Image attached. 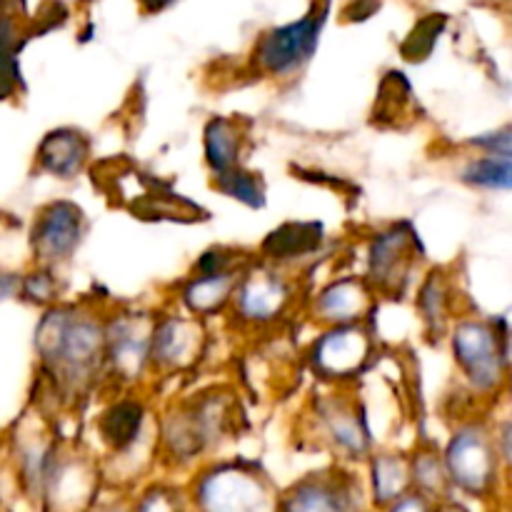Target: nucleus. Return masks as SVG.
Masks as SVG:
<instances>
[{
    "instance_id": "nucleus-1",
    "label": "nucleus",
    "mask_w": 512,
    "mask_h": 512,
    "mask_svg": "<svg viewBox=\"0 0 512 512\" xmlns=\"http://www.w3.org/2000/svg\"><path fill=\"white\" fill-rule=\"evenodd\" d=\"M38 350L53 373L68 383H78L103 360L105 330L88 315L55 310L40 323Z\"/></svg>"
},
{
    "instance_id": "nucleus-2",
    "label": "nucleus",
    "mask_w": 512,
    "mask_h": 512,
    "mask_svg": "<svg viewBox=\"0 0 512 512\" xmlns=\"http://www.w3.org/2000/svg\"><path fill=\"white\" fill-rule=\"evenodd\" d=\"M323 20L325 13L313 10L295 23L268 30L255 48L258 68L268 75H278V78L298 73L313 58L320 30H323Z\"/></svg>"
},
{
    "instance_id": "nucleus-3",
    "label": "nucleus",
    "mask_w": 512,
    "mask_h": 512,
    "mask_svg": "<svg viewBox=\"0 0 512 512\" xmlns=\"http://www.w3.org/2000/svg\"><path fill=\"white\" fill-rule=\"evenodd\" d=\"M505 335L495 333L488 323H463L455 328L453 350L455 360L468 375L470 385L478 390H490L500 383L505 370Z\"/></svg>"
},
{
    "instance_id": "nucleus-4",
    "label": "nucleus",
    "mask_w": 512,
    "mask_h": 512,
    "mask_svg": "<svg viewBox=\"0 0 512 512\" xmlns=\"http://www.w3.org/2000/svg\"><path fill=\"white\" fill-rule=\"evenodd\" d=\"M83 213L73 203H53L40 213L30 243L35 255L45 263H60L70 258L83 240Z\"/></svg>"
},
{
    "instance_id": "nucleus-5",
    "label": "nucleus",
    "mask_w": 512,
    "mask_h": 512,
    "mask_svg": "<svg viewBox=\"0 0 512 512\" xmlns=\"http://www.w3.org/2000/svg\"><path fill=\"white\" fill-rule=\"evenodd\" d=\"M450 473L465 485V488H480L490 480V470H493V450H490V440L480 428H465L453 438L448 450Z\"/></svg>"
},
{
    "instance_id": "nucleus-6",
    "label": "nucleus",
    "mask_w": 512,
    "mask_h": 512,
    "mask_svg": "<svg viewBox=\"0 0 512 512\" xmlns=\"http://www.w3.org/2000/svg\"><path fill=\"white\" fill-rule=\"evenodd\" d=\"M315 365L325 375H350L368 358V338L358 328H338L315 345Z\"/></svg>"
},
{
    "instance_id": "nucleus-7",
    "label": "nucleus",
    "mask_w": 512,
    "mask_h": 512,
    "mask_svg": "<svg viewBox=\"0 0 512 512\" xmlns=\"http://www.w3.org/2000/svg\"><path fill=\"white\" fill-rule=\"evenodd\" d=\"M153 333V330H150ZM150 333L133 318H118L105 330V353L118 373H138L140 365L148 360Z\"/></svg>"
},
{
    "instance_id": "nucleus-8",
    "label": "nucleus",
    "mask_w": 512,
    "mask_h": 512,
    "mask_svg": "<svg viewBox=\"0 0 512 512\" xmlns=\"http://www.w3.org/2000/svg\"><path fill=\"white\" fill-rule=\"evenodd\" d=\"M88 148V140L78 130H55L40 145L38 160L48 173L58 178H73L88 160Z\"/></svg>"
},
{
    "instance_id": "nucleus-9",
    "label": "nucleus",
    "mask_w": 512,
    "mask_h": 512,
    "mask_svg": "<svg viewBox=\"0 0 512 512\" xmlns=\"http://www.w3.org/2000/svg\"><path fill=\"white\" fill-rule=\"evenodd\" d=\"M195 348H198V330L193 328V323L170 318L150 333L148 358L160 365H168V368H178V365L188 363Z\"/></svg>"
},
{
    "instance_id": "nucleus-10",
    "label": "nucleus",
    "mask_w": 512,
    "mask_h": 512,
    "mask_svg": "<svg viewBox=\"0 0 512 512\" xmlns=\"http://www.w3.org/2000/svg\"><path fill=\"white\" fill-rule=\"evenodd\" d=\"M285 300H288V290L278 278L268 273H258L248 278V283L238 290V310L243 318L255 320H270L283 310Z\"/></svg>"
},
{
    "instance_id": "nucleus-11",
    "label": "nucleus",
    "mask_w": 512,
    "mask_h": 512,
    "mask_svg": "<svg viewBox=\"0 0 512 512\" xmlns=\"http://www.w3.org/2000/svg\"><path fill=\"white\" fill-rule=\"evenodd\" d=\"M243 138L245 135L240 133L235 120H210L208 130H205V155H208V165L215 170V175L238 168Z\"/></svg>"
},
{
    "instance_id": "nucleus-12",
    "label": "nucleus",
    "mask_w": 512,
    "mask_h": 512,
    "mask_svg": "<svg viewBox=\"0 0 512 512\" xmlns=\"http://www.w3.org/2000/svg\"><path fill=\"white\" fill-rule=\"evenodd\" d=\"M18 35L13 0H0V100L10 98L18 83Z\"/></svg>"
},
{
    "instance_id": "nucleus-13",
    "label": "nucleus",
    "mask_w": 512,
    "mask_h": 512,
    "mask_svg": "<svg viewBox=\"0 0 512 512\" xmlns=\"http://www.w3.org/2000/svg\"><path fill=\"white\" fill-rule=\"evenodd\" d=\"M410 243H413V235L398 228L375 238L373 248H370V273L375 275V280L390 283L393 278H398L400 265L408 260L405 253H408Z\"/></svg>"
},
{
    "instance_id": "nucleus-14",
    "label": "nucleus",
    "mask_w": 512,
    "mask_h": 512,
    "mask_svg": "<svg viewBox=\"0 0 512 512\" xmlns=\"http://www.w3.org/2000/svg\"><path fill=\"white\" fill-rule=\"evenodd\" d=\"M318 305L323 318L333 320V323H348V320L360 318L363 310L368 308V293L355 280H340L320 295Z\"/></svg>"
},
{
    "instance_id": "nucleus-15",
    "label": "nucleus",
    "mask_w": 512,
    "mask_h": 512,
    "mask_svg": "<svg viewBox=\"0 0 512 512\" xmlns=\"http://www.w3.org/2000/svg\"><path fill=\"white\" fill-rule=\"evenodd\" d=\"M320 233L318 225L313 223H288L280 230L270 233V238L265 240V250L270 253V258L275 260H288V258H300L308 250L318 248Z\"/></svg>"
},
{
    "instance_id": "nucleus-16",
    "label": "nucleus",
    "mask_w": 512,
    "mask_h": 512,
    "mask_svg": "<svg viewBox=\"0 0 512 512\" xmlns=\"http://www.w3.org/2000/svg\"><path fill=\"white\" fill-rule=\"evenodd\" d=\"M143 425V408L135 400H123L115 403L100 420V433L110 448H128L140 433Z\"/></svg>"
},
{
    "instance_id": "nucleus-17",
    "label": "nucleus",
    "mask_w": 512,
    "mask_h": 512,
    "mask_svg": "<svg viewBox=\"0 0 512 512\" xmlns=\"http://www.w3.org/2000/svg\"><path fill=\"white\" fill-rule=\"evenodd\" d=\"M235 288V273L225 270V273L215 275H198L193 283L185 288L183 298L193 313H210V310H218L220 305L228 300L230 290Z\"/></svg>"
},
{
    "instance_id": "nucleus-18",
    "label": "nucleus",
    "mask_w": 512,
    "mask_h": 512,
    "mask_svg": "<svg viewBox=\"0 0 512 512\" xmlns=\"http://www.w3.org/2000/svg\"><path fill=\"white\" fill-rule=\"evenodd\" d=\"M463 180L468 185L483 190H508L512 183V153H490L473 160L463 170Z\"/></svg>"
},
{
    "instance_id": "nucleus-19",
    "label": "nucleus",
    "mask_w": 512,
    "mask_h": 512,
    "mask_svg": "<svg viewBox=\"0 0 512 512\" xmlns=\"http://www.w3.org/2000/svg\"><path fill=\"white\" fill-rule=\"evenodd\" d=\"M215 180H218V188L223 190L225 195L240 200V203L255 205V208H260V205L265 203L263 180H260L255 173L243 170L240 165L233 170H225V173H218L215 175Z\"/></svg>"
},
{
    "instance_id": "nucleus-20",
    "label": "nucleus",
    "mask_w": 512,
    "mask_h": 512,
    "mask_svg": "<svg viewBox=\"0 0 512 512\" xmlns=\"http://www.w3.org/2000/svg\"><path fill=\"white\" fill-rule=\"evenodd\" d=\"M325 418H328L330 433H333V438L338 440L343 448L355 450V453L365 448L363 425H360V420L355 418L348 408H340V405H335L330 413H325Z\"/></svg>"
},
{
    "instance_id": "nucleus-21",
    "label": "nucleus",
    "mask_w": 512,
    "mask_h": 512,
    "mask_svg": "<svg viewBox=\"0 0 512 512\" xmlns=\"http://www.w3.org/2000/svg\"><path fill=\"white\" fill-rule=\"evenodd\" d=\"M443 30V18H425L420 20L418 28L410 33V38L405 40L403 55L408 60H423L425 55L433 50L435 40H438V33Z\"/></svg>"
},
{
    "instance_id": "nucleus-22",
    "label": "nucleus",
    "mask_w": 512,
    "mask_h": 512,
    "mask_svg": "<svg viewBox=\"0 0 512 512\" xmlns=\"http://www.w3.org/2000/svg\"><path fill=\"white\" fill-rule=\"evenodd\" d=\"M20 290H23V293L33 300H50V295L55 293V285H53V278H50L48 273H35V275H30L28 280H23V283H20Z\"/></svg>"
},
{
    "instance_id": "nucleus-23",
    "label": "nucleus",
    "mask_w": 512,
    "mask_h": 512,
    "mask_svg": "<svg viewBox=\"0 0 512 512\" xmlns=\"http://www.w3.org/2000/svg\"><path fill=\"white\" fill-rule=\"evenodd\" d=\"M18 290H20L18 278H13V275L8 273H0V300L10 298V295L18 293Z\"/></svg>"
},
{
    "instance_id": "nucleus-24",
    "label": "nucleus",
    "mask_w": 512,
    "mask_h": 512,
    "mask_svg": "<svg viewBox=\"0 0 512 512\" xmlns=\"http://www.w3.org/2000/svg\"><path fill=\"white\" fill-rule=\"evenodd\" d=\"M140 3H143L148 10H160L165 8V5L173 3V0H140Z\"/></svg>"
}]
</instances>
